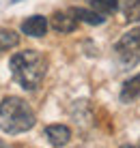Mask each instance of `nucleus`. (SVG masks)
<instances>
[{"instance_id":"10","label":"nucleus","mask_w":140,"mask_h":148,"mask_svg":"<svg viewBox=\"0 0 140 148\" xmlns=\"http://www.w3.org/2000/svg\"><path fill=\"white\" fill-rule=\"evenodd\" d=\"M123 11L129 22H138L140 19V0H125L123 2Z\"/></svg>"},{"instance_id":"2","label":"nucleus","mask_w":140,"mask_h":148,"mask_svg":"<svg viewBox=\"0 0 140 148\" xmlns=\"http://www.w3.org/2000/svg\"><path fill=\"white\" fill-rule=\"evenodd\" d=\"M35 127V112L19 97H7L0 101V129L4 133H24Z\"/></svg>"},{"instance_id":"4","label":"nucleus","mask_w":140,"mask_h":148,"mask_svg":"<svg viewBox=\"0 0 140 148\" xmlns=\"http://www.w3.org/2000/svg\"><path fill=\"white\" fill-rule=\"evenodd\" d=\"M45 30H48V19L43 15H33V17L24 19L22 22V32L28 34V37H43Z\"/></svg>"},{"instance_id":"7","label":"nucleus","mask_w":140,"mask_h":148,"mask_svg":"<svg viewBox=\"0 0 140 148\" xmlns=\"http://www.w3.org/2000/svg\"><path fill=\"white\" fill-rule=\"evenodd\" d=\"M71 13H73L80 22H86V24H91V26H99V24H103V15H99L97 11H93V9L76 7Z\"/></svg>"},{"instance_id":"3","label":"nucleus","mask_w":140,"mask_h":148,"mask_svg":"<svg viewBox=\"0 0 140 148\" xmlns=\"http://www.w3.org/2000/svg\"><path fill=\"white\" fill-rule=\"evenodd\" d=\"M116 58L121 60L125 67H134L140 62V28H134L125 32L114 45Z\"/></svg>"},{"instance_id":"5","label":"nucleus","mask_w":140,"mask_h":148,"mask_svg":"<svg viewBox=\"0 0 140 148\" xmlns=\"http://www.w3.org/2000/svg\"><path fill=\"white\" fill-rule=\"evenodd\" d=\"M45 137H48V142L52 146L60 148V146H65L67 142H69L71 131H69V127H65V125H50V127H45Z\"/></svg>"},{"instance_id":"13","label":"nucleus","mask_w":140,"mask_h":148,"mask_svg":"<svg viewBox=\"0 0 140 148\" xmlns=\"http://www.w3.org/2000/svg\"><path fill=\"white\" fill-rule=\"evenodd\" d=\"M123 148H134V146H123Z\"/></svg>"},{"instance_id":"12","label":"nucleus","mask_w":140,"mask_h":148,"mask_svg":"<svg viewBox=\"0 0 140 148\" xmlns=\"http://www.w3.org/2000/svg\"><path fill=\"white\" fill-rule=\"evenodd\" d=\"M11 2H13V4H15V2H19V0H11Z\"/></svg>"},{"instance_id":"8","label":"nucleus","mask_w":140,"mask_h":148,"mask_svg":"<svg viewBox=\"0 0 140 148\" xmlns=\"http://www.w3.org/2000/svg\"><path fill=\"white\" fill-rule=\"evenodd\" d=\"M86 4H89V9L97 11L99 15H110L119 9L116 0H86Z\"/></svg>"},{"instance_id":"14","label":"nucleus","mask_w":140,"mask_h":148,"mask_svg":"<svg viewBox=\"0 0 140 148\" xmlns=\"http://www.w3.org/2000/svg\"><path fill=\"white\" fill-rule=\"evenodd\" d=\"M0 148H4V144H0Z\"/></svg>"},{"instance_id":"9","label":"nucleus","mask_w":140,"mask_h":148,"mask_svg":"<svg viewBox=\"0 0 140 148\" xmlns=\"http://www.w3.org/2000/svg\"><path fill=\"white\" fill-rule=\"evenodd\" d=\"M138 92H140V75L132 77V79L125 84V88H123V92H121V99H123V101H127V99L132 101Z\"/></svg>"},{"instance_id":"1","label":"nucleus","mask_w":140,"mask_h":148,"mask_svg":"<svg viewBox=\"0 0 140 148\" xmlns=\"http://www.w3.org/2000/svg\"><path fill=\"white\" fill-rule=\"evenodd\" d=\"M9 69H11L15 82L24 90H37L45 75V69H48V60L37 49H26V52H17L11 56Z\"/></svg>"},{"instance_id":"6","label":"nucleus","mask_w":140,"mask_h":148,"mask_svg":"<svg viewBox=\"0 0 140 148\" xmlns=\"http://www.w3.org/2000/svg\"><path fill=\"white\" fill-rule=\"evenodd\" d=\"M78 26V17L73 13H65V11H58L52 15V28L56 32H73Z\"/></svg>"},{"instance_id":"11","label":"nucleus","mask_w":140,"mask_h":148,"mask_svg":"<svg viewBox=\"0 0 140 148\" xmlns=\"http://www.w3.org/2000/svg\"><path fill=\"white\" fill-rule=\"evenodd\" d=\"M2 49H7V47H4V45H2V41H0V52H2Z\"/></svg>"}]
</instances>
